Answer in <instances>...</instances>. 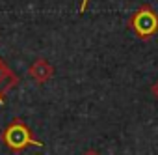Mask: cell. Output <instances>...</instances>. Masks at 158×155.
I'll return each mask as SVG.
<instances>
[{
  "label": "cell",
  "instance_id": "6da1fadb",
  "mask_svg": "<svg viewBox=\"0 0 158 155\" xmlns=\"http://www.w3.org/2000/svg\"><path fill=\"white\" fill-rule=\"evenodd\" d=\"M2 140H4V144H6L11 151H23V149L28 148V146L43 148V142L37 140V138H34V135H32V131L28 129V125H26L23 120H19V118H15V120L4 129Z\"/></svg>",
  "mask_w": 158,
  "mask_h": 155
},
{
  "label": "cell",
  "instance_id": "7a4b0ae2",
  "mask_svg": "<svg viewBox=\"0 0 158 155\" xmlns=\"http://www.w3.org/2000/svg\"><path fill=\"white\" fill-rule=\"evenodd\" d=\"M130 28L136 32L138 38L141 39H151L158 32V13L152 11L151 6L143 4L128 21Z\"/></svg>",
  "mask_w": 158,
  "mask_h": 155
},
{
  "label": "cell",
  "instance_id": "3957f363",
  "mask_svg": "<svg viewBox=\"0 0 158 155\" xmlns=\"http://www.w3.org/2000/svg\"><path fill=\"white\" fill-rule=\"evenodd\" d=\"M28 75L32 77V79L37 82V84H45L52 79L54 75V67L48 60L45 58H37L35 62H32V65L28 67Z\"/></svg>",
  "mask_w": 158,
  "mask_h": 155
},
{
  "label": "cell",
  "instance_id": "277c9868",
  "mask_svg": "<svg viewBox=\"0 0 158 155\" xmlns=\"http://www.w3.org/2000/svg\"><path fill=\"white\" fill-rule=\"evenodd\" d=\"M151 94H152V95H154V97L158 99V81H156V82H154V84L151 86Z\"/></svg>",
  "mask_w": 158,
  "mask_h": 155
},
{
  "label": "cell",
  "instance_id": "5b68a950",
  "mask_svg": "<svg viewBox=\"0 0 158 155\" xmlns=\"http://www.w3.org/2000/svg\"><path fill=\"white\" fill-rule=\"evenodd\" d=\"M88 2H89V0H82V4H80V10H78L80 13H84V11H86V8H88Z\"/></svg>",
  "mask_w": 158,
  "mask_h": 155
},
{
  "label": "cell",
  "instance_id": "8992f818",
  "mask_svg": "<svg viewBox=\"0 0 158 155\" xmlns=\"http://www.w3.org/2000/svg\"><path fill=\"white\" fill-rule=\"evenodd\" d=\"M84 155H101V153H99V151H95V149H88Z\"/></svg>",
  "mask_w": 158,
  "mask_h": 155
},
{
  "label": "cell",
  "instance_id": "52a82bcc",
  "mask_svg": "<svg viewBox=\"0 0 158 155\" xmlns=\"http://www.w3.org/2000/svg\"><path fill=\"white\" fill-rule=\"evenodd\" d=\"M0 81H4V79H2V75H0ZM0 103H4V95H2V94H0Z\"/></svg>",
  "mask_w": 158,
  "mask_h": 155
}]
</instances>
